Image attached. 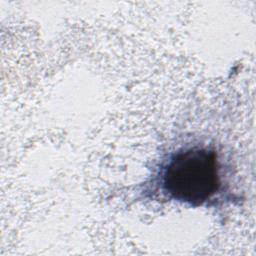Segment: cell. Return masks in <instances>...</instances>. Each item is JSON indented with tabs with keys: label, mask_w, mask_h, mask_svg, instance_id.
<instances>
[{
	"label": "cell",
	"mask_w": 256,
	"mask_h": 256,
	"mask_svg": "<svg viewBox=\"0 0 256 256\" xmlns=\"http://www.w3.org/2000/svg\"><path fill=\"white\" fill-rule=\"evenodd\" d=\"M222 177L217 149L211 144L190 143L165 155L150 183L167 200L200 207L219 199Z\"/></svg>",
	"instance_id": "obj_1"
}]
</instances>
